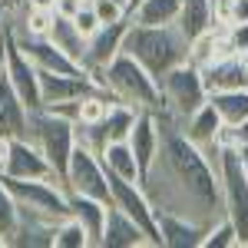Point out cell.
Instances as JSON below:
<instances>
[{
    "label": "cell",
    "mask_w": 248,
    "mask_h": 248,
    "mask_svg": "<svg viewBox=\"0 0 248 248\" xmlns=\"http://www.w3.org/2000/svg\"><path fill=\"white\" fill-rule=\"evenodd\" d=\"M70 215H77L83 229L90 232L93 248H103V232H106V215H109V202H99L90 195H70Z\"/></svg>",
    "instance_id": "obj_20"
},
{
    "label": "cell",
    "mask_w": 248,
    "mask_h": 248,
    "mask_svg": "<svg viewBox=\"0 0 248 248\" xmlns=\"http://www.w3.org/2000/svg\"><path fill=\"white\" fill-rule=\"evenodd\" d=\"M90 3H93L99 23H119V20L129 17V10H126L123 3H116V0H90Z\"/></svg>",
    "instance_id": "obj_29"
},
{
    "label": "cell",
    "mask_w": 248,
    "mask_h": 248,
    "mask_svg": "<svg viewBox=\"0 0 248 248\" xmlns=\"http://www.w3.org/2000/svg\"><path fill=\"white\" fill-rule=\"evenodd\" d=\"M30 139L43 149V155L50 159V166L57 172V179L63 182V179H66V169H70V155H73V149L79 146L77 123H73L70 116L50 109V106L33 109V113H30Z\"/></svg>",
    "instance_id": "obj_4"
},
{
    "label": "cell",
    "mask_w": 248,
    "mask_h": 248,
    "mask_svg": "<svg viewBox=\"0 0 248 248\" xmlns=\"http://www.w3.org/2000/svg\"><path fill=\"white\" fill-rule=\"evenodd\" d=\"M103 248H153L149 235L142 225L129 218L126 212L109 202V215H106V232H103Z\"/></svg>",
    "instance_id": "obj_15"
},
{
    "label": "cell",
    "mask_w": 248,
    "mask_h": 248,
    "mask_svg": "<svg viewBox=\"0 0 248 248\" xmlns=\"http://www.w3.org/2000/svg\"><path fill=\"white\" fill-rule=\"evenodd\" d=\"M7 73V53H3V43H0V77Z\"/></svg>",
    "instance_id": "obj_38"
},
{
    "label": "cell",
    "mask_w": 248,
    "mask_h": 248,
    "mask_svg": "<svg viewBox=\"0 0 248 248\" xmlns=\"http://www.w3.org/2000/svg\"><path fill=\"white\" fill-rule=\"evenodd\" d=\"M30 7H46V10H53L57 0H30Z\"/></svg>",
    "instance_id": "obj_37"
},
{
    "label": "cell",
    "mask_w": 248,
    "mask_h": 248,
    "mask_svg": "<svg viewBox=\"0 0 248 248\" xmlns=\"http://www.w3.org/2000/svg\"><path fill=\"white\" fill-rule=\"evenodd\" d=\"M113 205L126 212L129 218H136L142 232L149 235V245L162 248V235H159V218H155V205L146 195L142 182H126V179H113Z\"/></svg>",
    "instance_id": "obj_9"
},
{
    "label": "cell",
    "mask_w": 248,
    "mask_h": 248,
    "mask_svg": "<svg viewBox=\"0 0 248 248\" xmlns=\"http://www.w3.org/2000/svg\"><path fill=\"white\" fill-rule=\"evenodd\" d=\"M63 186H66L70 195H90V199H99V202H113V175L106 172L99 153L83 146V142L70 155V169H66Z\"/></svg>",
    "instance_id": "obj_6"
},
{
    "label": "cell",
    "mask_w": 248,
    "mask_h": 248,
    "mask_svg": "<svg viewBox=\"0 0 248 248\" xmlns=\"http://www.w3.org/2000/svg\"><path fill=\"white\" fill-rule=\"evenodd\" d=\"M238 155H242V166H245V172H248V146H242V149H238Z\"/></svg>",
    "instance_id": "obj_39"
},
{
    "label": "cell",
    "mask_w": 248,
    "mask_h": 248,
    "mask_svg": "<svg viewBox=\"0 0 248 248\" xmlns=\"http://www.w3.org/2000/svg\"><path fill=\"white\" fill-rule=\"evenodd\" d=\"M182 133L189 136L192 142L199 146V149H209V146H218L222 142V133H225V119L218 116V109L212 106V99L202 106V109H195V113L182 123Z\"/></svg>",
    "instance_id": "obj_18"
},
{
    "label": "cell",
    "mask_w": 248,
    "mask_h": 248,
    "mask_svg": "<svg viewBox=\"0 0 248 248\" xmlns=\"http://www.w3.org/2000/svg\"><path fill=\"white\" fill-rule=\"evenodd\" d=\"M129 23H133L129 17L119 20V23H103L93 37H90L86 57H83V66H86V73H90L96 83H99V77H103V70H106L119 53H123V40H126Z\"/></svg>",
    "instance_id": "obj_10"
},
{
    "label": "cell",
    "mask_w": 248,
    "mask_h": 248,
    "mask_svg": "<svg viewBox=\"0 0 248 248\" xmlns=\"http://www.w3.org/2000/svg\"><path fill=\"white\" fill-rule=\"evenodd\" d=\"M99 159H103V166H106V172H109L113 179L142 182V166H139V159H136L129 139H126V142H109V146L99 153Z\"/></svg>",
    "instance_id": "obj_21"
},
{
    "label": "cell",
    "mask_w": 248,
    "mask_h": 248,
    "mask_svg": "<svg viewBox=\"0 0 248 248\" xmlns=\"http://www.w3.org/2000/svg\"><path fill=\"white\" fill-rule=\"evenodd\" d=\"M229 40L235 53H245L248 50V23H229Z\"/></svg>",
    "instance_id": "obj_33"
},
{
    "label": "cell",
    "mask_w": 248,
    "mask_h": 248,
    "mask_svg": "<svg viewBox=\"0 0 248 248\" xmlns=\"http://www.w3.org/2000/svg\"><path fill=\"white\" fill-rule=\"evenodd\" d=\"M159 86H162V109L172 113L179 123H186L195 109H202L212 96L209 86H205V77H202V66H195L192 60L172 66L159 79Z\"/></svg>",
    "instance_id": "obj_5"
},
{
    "label": "cell",
    "mask_w": 248,
    "mask_h": 248,
    "mask_svg": "<svg viewBox=\"0 0 248 248\" xmlns=\"http://www.w3.org/2000/svg\"><path fill=\"white\" fill-rule=\"evenodd\" d=\"M0 248H7V242H3V238H0Z\"/></svg>",
    "instance_id": "obj_42"
},
{
    "label": "cell",
    "mask_w": 248,
    "mask_h": 248,
    "mask_svg": "<svg viewBox=\"0 0 248 248\" xmlns=\"http://www.w3.org/2000/svg\"><path fill=\"white\" fill-rule=\"evenodd\" d=\"M73 20H77V27L83 30V33H86V37H93L96 30L103 27V23H99V17H96V10H93V3H90V0H86V7H83V10H79V14H77Z\"/></svg>",
    "instance_id": "obj_31"
},
{
    "label": "cell",
    "mask_w": 248,
    "mask_h": 248,
    "mask_svg": "<svg viewBox=\"0 0 248 248\" xmlns=\"http://www.w3.org/2000/svg\"><path fill=\"white\" fill-rule=\"evenodd\" d=\"M10 142H14L10 136H3V133H0V172H3L7 159H10Z\"/></svg>",
    "instance_id": "obj_35"
},
{
    "label": "cell",
    "mask_w": 248,
    "mask_h": 248,
    "mask_svg": "<svg viewBox=\"0 0 248 248\" xmlns=\"http://www.w3.org/2000/svg\"><path fill=\"white\" fill-rule=\"evenodd\" d=\"M7 27H10V14H7V7L0 3V43H3V37H7Z\"/></svg>",
    "instance_id": "obj_36"
},
{
    "label": "cell",
    "mask_w": 248,
    "mask_h": 248,
    "mask_svg": "<svg viewBox=\"0 0 248 248\" xmlns=\"http://www.w3.org/2000/svg\"><path fill=\"white\" fill-rule=\"evenodd\" d=\"M192 40L179 30V23H162V27H146V23H129L123 50L136 57L155 79H162L172 66L189 60Z\"/></svg>",
    "instance_id": "obj_2"
},
{
    "label": "cell",
    "mask_w": 248,
    "mask_h": 248,
    "mask_svg": "<svg viewBox=\"0 0 248 248\" xmlns=\"http://www.w3.org/2000/svg\"><path fill=\"white\" fill-rule=\"evenodd\" d=\"M202 77L209 93H225V90H248V70L238 53L212 60L209 66H202Z\"/></svg>",
    "instance_id": "obj_17"
},
{
    "label": "cell",
    "mask_w": 248,
    "mask_h": 248,
    "mask_svg": "<svg viewBox=\"0 0 248 248\" xmlns=\"http://www.w3.org/2000/svg\"><path fill=\"white\" fill-rule=\"evenodd\" d=\"M212 106L225 119V126H235L248 119V90H225V93H212Z\"/></svg>",
    "instance_id": "obj_25"
},
{
    "label": "cell",
    "mask_w": 248,
    "mask_h": 248,
    "mask_svg": "<svg viewBox=\"0 0 248 248\" xmlns=\"http://www.w3.org/2000/svg\"><path fill=\"white\" fill-rule=\"evenodd\" d=\"M116 3H123V7H126V10H129V3H133V0H116Z\"/></svg>",
    "instance_id": "obj_41"
},
{
    "label": "cell",
    "mask_w": 248,
    "mask_h": 248,
    "mask_svg": "<svg viewBox=\"0 0 248 248\" xmlns=\"http://www.w3.org/2000/svg\"><path fill=\"white\" fill-rule=\"evenodd\" d=\"M155 123L162 129V142L153 166L142 175L146 195L153 199L155 212H172L202 225H215L218 218H225V192L218 169L182 133V123L172 113L159 109Z\"/></svg>",
    "instance_id": "obj_1"
},
{
    "label": "cell",
    "mask_w": 248,
    "mask_h": 248,
    "mask_svg": "<svg viewBox=\"0 0 248 248\" xmlns=\"http://www.w3.org/2000/svg\"><path fill=\"white\" fill-rule=\"evenodd\" d=\"M50 40L57 43L63 53H70L73 60H79V63H83L86 46H90V37H86V33L77 27V20H73V17H60V14H57L53 30H50Z\"/></svg>",
    "instance_id": "obj_24"
},
{
    "label": "cell",
    "mask_w": 248,
    "mask_h": 248,
    "mask_svg": "<svg viewBox=\"0 0 248 248\" xmlns=\"http://www.w3.org/2000/svg\"><path fill=\"white\" fill-rule=\"evenodd\" d=\"M57 222L60 218L46 215V212L20 205L17 232L10 235V245H17V248H53V242H57Z\"/></svg>",
    "instance_id": "obj_13"
},
{
    "label": "cell",
    "mask_w": 248,
    "mask_h": 248,
    "mask_svg": "<svg viewBox=\"0 0 248 248\" xmlns=\"http://www.w3.org/2000/svg\"><path fill=\"white\" fill-rule=\"evenodd\" d=\"M182 3H186V0H139L133 10H129V20H133V23H146V27L175 23Z\"/></svg>",
    "instance_id": "obj_23"
},
{
    "label": "cell",
    "mask_w": 248,
    "mask_h": 248,
    "mask_svg": "<svg viewBox=\"0 0 248 248\" xmlns=\"http://www.w3.org/2000/svg\"><path fill=\"white\" fill-rule=\"evenodd\" d=\"M40 86H43V106L77 103V99L96 93V90H106L90 73H50V70H40Z\"/></svg>",
    "instance_id": "obj_11"
},
{
    "label": "cell",
    "mask_w": 248,
    "mask_h": 248,
    "mask_svg": "<svg viewBox=\"0 0 248 248\" xmlns=\"http://www.w3.org/2000/svg\"><path fill=\"white\" fill-rule=\"evenodd\" d=\"M218 179H222V192H225V215L235 222V229L242 235L238 248H248V172L242 166V155L235 146L222 149Z\"/></svg>",
    "instance_id": "obj_7"
},
{
    "label": "cell",
    "mask_w": 248,
    "mask_h": 248,
    "mask_svg": "<svg viewBox=\"0 0 248 248\" xmlns=\"http://www.w3.org/2000/svg\"><path fill=\"white\" fill-rule=\"evenodd\" d=\"M136 3H139V0H133V3H129V10H133V7H136Z\"/></svg>",
    "instance_id": "obj_43"
},
{
    "label": "cell",
    "mask_w": 248,
    "mask_h": 248,
    "mask_svg": "<svg viewBox=\"0 0 248 248\" xmlns=\"http://www.w3.org/2000/svg\"><path fill=\"white\" fill-rule=\"evenodd\" d=\"M159 142H162V129L155 123V113H139V119H136V126H133V136H129V146H133L136 159L142 166V175L153 166L155 153H159Z\"/></svg>",
    "instance_id": "obj_19"
},
{
    "label": "cell",
    "mask_w": 248,
    "mask_h": 248,
    "mask_svg": "<svg viewBox=\"0 0 248 248\" xmlns=\"http://www.w3.org/2000/svg\"><path fill=\"white\" fill-rule=\"evenodd\" d=\"M238 57H242V63H245V70H248V50H245V53H238Z\"/></svg>",
    "instance_id": "obj_40"
},
{
    "label": "cell",
    "mask_w": 248,
    "mask_h": 248,
    "mask_svg": "<svg viewBox=\"0 0 248 248\" xmlns=\"http://www.w3.org/2000/svg\"><path fill=\"white\" fill-rule=\"evenodd\" d=\"M53 248H93L90 232L83 229V222L77 215H63L57 222V242H53Z\"/></svg>",
    "instance_id": "obj_26"
},
{
    "label": "cell",
    "mask_w": 248,
    "mask_h": 248,
    "mask_svg": "<svg viewBox=\"0 0 248 248\" xmlns=\"http://www.w3.org/2000/svg\"><path fill=\"white\" fill-rule=\"evenodd\" d=\"M155 218H159L162 248H202L209 225L192 222L186 215H172V212H155Z\"/></svg>",
    "instance_id": "obj_14"
},
{
    "label": "cell",
    "mask_w": 248,
    "mask_h": 248,
    "mask_svg": "<svg viewBox=\"0 0 248 248\" xmlns=\"http://www.w3.org/2000/svg\"><path fill=\"white\" fill-rule=\"evenodd\" d=\"M3 175H14V179H57L50 159L43 155V149L30 136H20V139L10 142V159L3 166Z\"/></svg>",
    "instance_id": "obj_12"
},
{
    "label": "cell",
    "mask_w": 248,
    "mask_h": 248,
    "mask_svg": "<svg viewBox=\"0 0 248 248\" xmlns=\"http://www.w3.org/2000/svg\"><path fill=\"white\" fill-rule=\"evenodd\" d=\"M99 83H103L116 99L136 106L139 113H159V109H162V86H159V79H155L136 57H129L126 50L103 70Z\"/></svg>",
    "instance_id": "obj_3"
},
{
    "label": "cell",
    "mask_w": 248,
    "mask_h": 248,
    "mask_svg": "<svg viewBox=\"0 0 248 248\" xmlns=\"http://www.w3.org/2000/svg\"><path fill=\"white\" fill-rule=\"evenodd\" d=\"M222 23H248V0H229Z\"/></svg>",
    "instance_id": "obj_32"
},
{
    "label": "cell",
    "mask_w": 248,
    "mask_h": 248,
    "mask_svg": "<svg viewBox=\"0 0 248 248\" xmlns=\"http://www.w3.org/2000/svg\"><path fill=\"white\" fill-rule=\"evenodd\" d=\"M83 7H86V0H57V7H53V10H57L60 17H77Z\"/></svg>",
    "instance_id": "obj_34"
},
{
    "label": "cell",
    "mask_w": 248,
    "mask_h": 248,
    "mask_svg": "<svg viewBox=\"0 0 248 248\" xmlns=\"http://www.w3.org/2000/svg\"><path fill=\"white\" fill-rule=\"evenodd\" d=\"M222 142H225V146H235V149L248 146V119L235 123V126H225V133H222Z\"/></svg>",
    "instance_id": "obj_30"
},
{
    "label": "cell",
    "mask_w": 248,
    "mask_h": 248,
    "mask_svg": "<svg viewBox=\"0 0 248 248\" xmlns=\"http://www.w3.org/2000/svg\"><path fill=\"white\" fill-rule=\"evenodd\" d=\"M3 53H7V77L14 83V90L20 93V99L27 103V109H43V86H40V66L27 57V50L20 46L10 27H7V37H3Z\"/></svg>",
    "instance_id": "obj_8"
},
{
    "label": "cell",
    "mask_w": 248,
    "mask_h": 248,
    "mask_svg": "<svg viewBox=\"0 0 248 248\" xmlns=\"http://www.w3.org/2000/svg\"><path fill=\"white\" fill-rule=\"evenodd\" d=\"M238 245H242V235H238V229H235V222L229 215L218 218L215 225H209L205 242H202V248H238Z\"/></svg>",
    "instance_id": "obj_28"
},
{
    "label": "cell",
    "mask_w": 248,
    "mask_h": 248,
    "mask_svg": "<svg viewBox=\"0 0 248 248\" xmlns=\"http://www.w3.org/2000/svg\"><path fill=\"white\" fill-rule=\"evenodd\" d=\"M0 133L10 136V139L30 136V109L20 99V93L14 90L7 73L0 77Z\"/></svg>",
    "instance_id": "obj_16"
},
{
    "label": "cell",
    "mask_w": 248,
    "mask_h": 248,
    "mask_svg": "<svg viewBox=\"0 0 248 248\" xmlns=\"http://www.w3.org/2000/svg\"><path fill=\"white\" fill-rule=\"evenodd\" d=\"M17 218H20V205L14 199V192L7 189L3 175H0V238L10 245V235L17 232Z\"/></svg>",
    "instance_id": "obj_27"
},
{
    "label": "cell",
    "mask_w": 248,
    "mask_h": 248,
    "mask_svg": "<svg viewBox=\"0 0 248 248\" xmlns=\"http://www.w3.org/2000/svg\"><path fill=\"white\" fill-rule=\"evenodd\" d=\"M175 23H179V30H182L189 40H195L199 33H205V30H212V27H218L215 3H212V0H186Z\"/></svg>",
    "instance_id": "obj_22"
}]
</instances>
